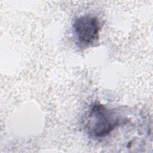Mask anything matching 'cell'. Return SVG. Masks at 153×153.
<instances>
[{"label": "cell", "mask_w": 153, "mask_h": 153, "mask_svg": "<svg viewBox=\"0 0 153 153\" xmlns=\"http://www.w3.org/2000/svg\"><path fill=\"white\" fill-rule=\"evenodd\" d=\"M120 123L115 114L103 105L96 103L92 106L87 116L86 127L93 136L102 137L109 134Z\"/></svg>", "instance_id": "6da1fadb"}, {"label": "cell", "mask_w": 153, "mask_h": 153, "mask_svg": "<svg viewBox=\"0 0 153 153\" xmlns=\"http://www.w3.org/2000/svg\"><path fill=\"white\" fill-rule=\"evenodd\" d=\"M74 29L76 38L81 44L84 45H90L99 38V20L93 16H80L75 19Z\"/></svg>", "instance_id": "7a4b0ae2"}]
</instances>
